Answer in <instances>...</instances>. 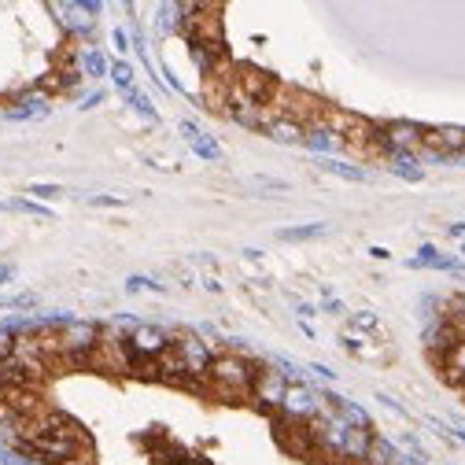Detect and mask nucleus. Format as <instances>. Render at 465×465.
Returning <instances> with one entry per match:
<instances>
[{"label": "nucleus", "mask_w": 465, "mask_h": 465, "mask_svg": "<svg viewBox=\"0 0 465 465\" xmlns=\"http://www.w3.org/2000/svg\"><path fill=\"white\" fill-rule=\"evenodd\" d=\"M281 413L288 421H318L321 413V395H314L307 384H288V392H284V403H281Z\"/></svg>", "instance_id": "4"}, {"label": "nucleus", "mask_w": 465, "mask_h": 465, "mask_svg": "<svg viewBox=\"0 0 465 465\" xmlns=\"http://www.w3.org/2000/svg\"><path fill=\"white\" fill-rule=\"evenodd\" d=\"M126 100L133 103V111H140V115H145V119H155V108H152V100H148L145 93H140V89H129V93H126Z\"/></svg>", "instance_id": "22"}, {"label": "nucleus", "mask_w": 465, "mask_h": 465, "mask_svg": "<svg viewBox=\"0 0 465 465\" xmlns=\"http://www.w3.org/2000/svg\"><path fill=\"white\" fill-rule=\"evenodd\" d=\"M11 211L34 214V218H52V211H48V207H37V203H30V200H15V203H11Z\"/></svg>", "instance_id": "25"}, {"label": "nucleus", "mask_w": 465, "mask_h": 465, "mask_svg": "<svg viewBox=\"0 0 465 465\" xmlns=\"http://www.w3.org/2000/svg\"><path fill=\"white\" fill-rule=\"evenodd\" d=\"M111 78H115V85L119 89H133V67H129V63H111Z\"/></svg>", "instance_id": "21"}, {"label": "nucleus", "mask_w": 465, "mask_h": 465, "mask_svg": "<svg viewBox=\"0 0 465 465\" xmlns=\"http://www.w3.org/2000/svg\"><path fill=\"white\" fill-rule=\"evenodd\" d=\"M266 133L274 137V140H281V145H295V140H307V129L295 122V119H284V115H281L277 122H270V126H266Z\"/></svg>", "instance_id": "12"}, {"label": "nucleus", "mask_w": 465, "mask_h": 465, "mask_svg": "<svg viewBox=\"0 0 465 465\" xmlns=\"http://www.w3.org/2000/svg\"><path fill=\"white\" fill-rule=\"evenodd\" d=\"M15 281V263H0V284Z\"/></svg>", "instance_id": "28"}, {"label": "nucleus", "mask_w": 465, "mask_h": 465, "mask_svg": "<svg viewBox=\"0 0 465 465\" xmlns=\"http://www.w3.org/2000/svg\"><path fill=\"white\" fill-rule=\"evenodd\" d=\"M439 366H443L447 381H455V384L465 388V340H458L455 347H450V351L439 358Z\"/></svg>", "instance_id": "11"}, {"label": "nucleus", "mask_w": 465, "mask_h": 465, "mask_svg": "<svg viewBox=\"0 0 465 465\" xmlns=\"http://www.w3.org/2000/svg\"><path fill=\"white\" fill-rule=\"evenodd\" d=\"M37 307V295L34 292H19V295H4V300H0V310H34Z\"/></svg>", "instance_id": "18"}, {"label": "nucleus", "mask_w": 465, "mask_h": 465, "mask_svg": "<svg viewBox=\"0 0 465 465\" xmlns=\"http://www.w3.org/2000/svg\"><path fill=\"white\" fill-rule=\"evenodd\" d=\"M284 392H288V381H284V373H277V369H258L255 388H251V399H255L258 410H281Z\"/></svg>", "instance_id": "6"}, {"label": "nucleus", "mask_w": 465, "mask_h": 465, "mask_svg": "<svg viewBox=\"0 0 465 465\" xmlns=\"http://www.w3.org/2000/svg\"><path fill=\"white\" fill-rule=\"evenodd\" d=\"M115 45H119V52H126V34L122 30H115Z\"/></svg>", "instance_id": "33"}, {"label": "nucleus", "mask_w": 465, "mask_h": 465, "mask_svg": "<svg viewBox=\"0 0 465 465\" xmlns=\"http://www.w3.org/2000/svg\"><path fill=\"white\" fill-rule=\"evenodd\" d=\"M366 465H399V455H395V447L388 443V439L373 436V443H369V455H366Z\"/></svg>", "instance_id": "14"}, {"label": "nucleus", "mask_w": 465, "mask_h": 465, "mask_svg": "<svg viewBox=\"0 0 465 465\" xmlns=\"http://www.w3.org/2000/svg\"><path fill=\"white\" fill-rule=\"evenodd\" d=\"M108 71H111L108 59H103L96 48H85V52H82V74H85V78H103Z\"/></svg>", "instance_id": "16"}, {"label": "nucleus", "mask_w": 465, "mask_h": 465, "mask_svg": "<svg viewBox=\"0 0 465 465\" xmlns=\"http://www.w3.org/2000/svg\"><path fill=\"white\" fill-rule=\"evenodd\" d=\"M392 170L406 181H421L425 170H418V163H413V155H392Z\"/></svg>", "instance_id": "17"}, {"label": "nucleus", "mask_w": 465, "mask_h": 465, "mask_svg": "<svg viewBox=\"0 0 465 465\" xmlns=\"http://www.w3.org/2000/svg\"><path fill=\"white\" fill-rule=\"evenodd\" d=\"M26 192H30V196H41V200H52V196H59V185H41V181H37V185H26Z\"/></svg>", "instance_id": "26"}, {"label": "nucleus", "mask_w": 465, "mask_h": 465, "mask_svg": "<svg viewBox=\"0 0 465 465\" xmlns=\"http://www.w3.org/2000/svg\"><path fill=\"white\" fill-rule=\"evenodd\" d=\"M325 232H329V226H325V222H310V226L281 229V232H277V240H288V244H295V240H314V237H325Z\"/></svg>", "instance_id": "15"}, {"label": "nucleus", "mask_w": 465, "mask_h": 465, "mask_svg": "<svg viewBox=\"0 0 465 465\" xmlns=\"http://www.w3.org/2000/svg\"><path fill=\"white\" fill-rule=\"evenodd\" d=\"M103 100V93H89L85 100H82V108H96V103Z\"/></svg>", "instance_id": "31"}, {"label": "nucleus", "mask_w": 465, "mask_h": 465, "mask_svg": "<svg viewBox=\"0 0 465 465\" xmlns=\"http://www.w3.org/2000/svg\"><path fill=\"white\" fill-rule=\"evenodd\" d=\"M192 152H196L200 159H211V163H218V159H222V148H218V140H211L207 133L192 140Z\"/></svg>", "instance_id": "19"}, {"label": "nucleus", "mask_w": 465, "mask_h": 465, "mask_svg": "<svg viewBox=\"0 0 465 465\" xmlns=\"http://www.w3.org/2000/svg\"><path fill=\"white\" fill-rule=\"evenodd\" d=\"M4 115H8V119H22V122H30V119H45V115H48V96L30 93V96H22L19 103H11V108H8Z\"/></svg>", "instance_id": "8"}, {"label": "nucleus", "mask_w": 465, "mask_h": 465, "mask_svg": "<svg viewBox=\"0 0 465 465\" xmlns=\"http://www.w3.org/2000/svg\"><path fill=\"white\" fill-rule=\"evenodd\" d=\"M89 203H93V207H122L126 200H122V196H93Z\"/></svg>", "instance_id": "27"}, {"label": "nucleus", "mask_w": 465, "mask_h": 465, "mask_svg": "<svg viewBox=\"0 0 465 465\" xmlns=\"http://www.w3.org/2000/svg\"><path fill=\"white\" fill-rule=\"evenodd\" d=\"M325 170L340 174L347 181H366V170H358V166H351V163H340V159H325Z\"/></svg>", "instance_id": "20"}, {"label": "nucleus", "mask_w": 465, "mask_h": 465, "mask_svg": "<svg viewBox=\"0 0 465 465\" xmlns=\"http://www.w3.org/2000/svg\"><path fill=\"white\" fill-rule=\"evenodd\" d=\"M255 377H258V369L251 366L248 358H240V355H214L211 369H207V381L214 384V392H222L229 399L251 395Z\"/></svg>", "instance_id": "1"}, {"label": "nucleus", "mask_w": 465, "mask_h": 465, "mask_svg": "<svg viewBox=\"0 0 465 465\" xmlns=\"http://www.w3.org/2000/svg\"><path fill=\"white\" fill-rule=\"evenodd\" d=\"M410 266H432V270H447V274H458L462 270L458 258H443L436 248H421L418 258H410Z\"/></svg>", "instance_id": "13"}, {"label": "nucleus", "mask_w": 465, "mask_h": 465, "mask_svg": "<svg viewBox=\"0 0 465 465\" xmlns=\"http://www.w3.org/2000/svg\"><path fill=\"white\" fill-rule=\"evenodd\" d=\"M455 439H462V443H465V429H458V432H455Z\"/></svg>", "instance_id": "34"}, {"label": "nucleus", "mask_w": 465, "mask_h": 465, "mask_svg": "<svg viewBox=\"0 0 465 465\" xmlns=\"http://www.w3.org/2000/svg\"><path fill=\"white\" fill-rule=\"evenodd\" d=\"M310 373H318L321 381H332V377H336V373H332L329 366H321V362H314V366H310Z\"/></svg>", "instance_id": "30"}, {"label": "nucleus", "mask_w": 465, "mask_h": 465, "mask_svg": "<svg viewBox=\"0 0 465 465\" xmlns=\"http://www.w3.org/2000/svg\"><path fill=\"white\" fill-rule=\"evenodd\" d=\"M203 103L218 115H229V82L226 78H218V74L207 78L203 82Z\"/></svg>", "instance_id": "9"}, {"label": "nucleus", "mask_w": 465, "mask_h": 465, "mask_svg": "<svg viewBox=\"0 0 465 465\" xmlns=\"http://www.w3.org/2000/svg\"><path fill=\"white\" fill-rule=\"evenodd\" d=\"M174 351L181 355V362H185L192 384H203V381H207V369H211V362H214L211 347H207L203 340H196V336H177V340H174Z\"/></svg>", "instance_id": "5"}, {"label": "nucleus", "mask_w": 465, "mask_h": 465, "mask_svg": "<svg viewBox=\"0 0 465 465\" xmlns=\"http://www.w3.org/2000/svg\"><path fill=\"white\" fill-rule=\"evenodd\" d=\"M145 288H152V292H163V284H155L152 277H140V274H133L126 281V292H145Z\"/></svg>", "instance_id": "24"}, {"label": "nucleus", "mask_w": 465, "mask_h": 465, "mask_svg": "<svg viewBox=\"0 0 465 465\" xmlns=\"http://www.w3.org/2000/svg\"><path fill=\"white\" fill-rule=\"evenodd\" d=\"M181 133H185V137H189V145H192V140H196V137H203L196 122H181Z\"/></svg>", "instance_id": "29"}, {"label": "nucleus", "mask_w": 465, "mask_h": 465, "mask_svg": "<svg viewBox=\"0 0 465 465\" xmlns=\"http://www.w3.org/2000/svg\"><path fill=\"white\" fill-rule=\"evenodd\" d=\"M307 148L310 152H318V155H329V152H336V148H344V137H336L332 129H325V126H314V129H307Z\"/></svg>", "instance_id": "10"}, {"label": "nucleus", "mask_w": 465, "mask_h": 465, "mask_svg": "<svg viewBox=\"0 0 465 465\" xmlns=\"http://www.w3.org/2000/svg\"><path fill=\"white\" fill-rule=\"evenodd\" d=\"M450 237H458V240H465V222H458V226H450Z\"/></svg>", "instance_id": "32"}, {"label": "nucleus", "mask_w": 465, "mask_h": 465, "mask_svg": "<svg viewBox=\"0 0 465 465\" xmlns=\"http://www.w3.org/2000/svg\"><path fill=\"white\" fill-rule=\"evenodd\" d=\"M126 344H129V351H133V366L137 362H155V358H163L166 351H170V336H166L163 329H155V325H137L133 332L126 336Z\"/></svg>", "instance_id": "3"}, {"label": "nucleus", "mask_w": 465, "mask_h": 465, "mask_svg": "<svg viewBox=\"0 0 465 465\" xmlns=\"http://www.w3.org/2000/svg\"><path fill=\"white\" fill-rule=\"evenodd\" d=\"M421 148H425V152H432V155H455V152H465V126H432V129H425Z\"/></svg>", "instance_id": "7"}, {"label": "nucleus", "mask_w": 465, "mask_h": 465, "mask_svg": "<svg viewBox=\"0 0 465 465\" xmlns=\"http://www.w3.org/2000/svg\"><path fill=\"white\" fill-rule=\"evenodd\" d=\"M351 329H362V332H381V321H377V314H369V310H358V314L351 318Z\"/></svg>", "instance_id": "23"}, {"label": "nucleus", "mask_w": 465, "mask_h": 465, "mask_svg": "<svg viewBox=\"0 0 465 465\" xmlns=\"http://www.w3.org/2000/svg\"><path fill=\"white\" fill-rule=\"evenodd\" d=\"M100 336L103 332L93 325V321L71 318L67 325L56 332V347H59V355L67 362H74V366H89L93 355H96V347H100Z\"/></svg>", "instance_id": "2"}]
</instances>
